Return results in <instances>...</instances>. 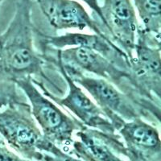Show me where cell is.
Listing matches in <instances>:
<instances>
[{
  "label": "cell",
  "mask_w": 161,
  "mask_h": 161,
  "mask_svg": "<svg viewBox=\"0 0 161 161\" xmlns=\"http://www.w3.org/2000/svg\"><path fill=\"white\" fill-rule=\"evenodd\" d=\"M31 0H19L8 28L0 33V109L19 98L15 81L24 77L45 80L54 92L63 93L46 73V61L34 45L36 28L31 20Z\"/></svg>",
  "instance_id": "cell-1"
},
{
  "label": "cell",
  "mask_w": 161,
  "mask_h": 161,
  "mask_svg": "<svg viewBox=\"0 0 161 161\" xmlns=\"http://www.w3.org/2000/svg\"><path fill=\"white\" fill-rule=\"evenodd\" d=\"M61 63L66 73L88 93L105 116L114 125L116 130H119L125 122L138 118H142L147 121L150 119L151 123L159 126V123L148 112L111 82L64 65L62 60Z\"/></svg>",
  "instance_id": "cell-2"
},
{
  "label": "cell",
  "mask_w": 161,
  "mask_h": 161,
  "mask_svg": "<svg viewBox=\"0 0 161 161\" xmlns=\"http://www.w3.org/2000/svg\"><path fill=\"white\" fill-rule=\"evenodd\" d=\"M42 55L46 62L51 63L57 69L60 75L67 85V92L64 96H57L53 93L43 82L31 78L40 90L53 102L72 114L85 126L106 133L114 134L115 127L105 116L93 99L80 86L74 82L63 68L61 60L57 50L42 48Z\"/></svg>",
  "instance_id": "cell-3"
},
{
  "label": "cell",
  "mask_w": 161,
  "mask_h": 161,
  "mask_svg": "<svg viewBox=\"0 0 161 161\" xmlns=\"http://www.w3.org/2000/svg\"><path fill=\"white\" fill-rule=\"evenodd\" d=\"M31 78L28 77L19 79L15 81V86L28 99L32 117L40 130L50 142H69L73 134L82 128L84 125L44 95Z\"/></svg>",
  "instance_id": "cell-4"
},
{
  "label": "cell",
  "mask_w": 161,
  "mask_h": 161,
  "mask_svg": "<svg viewBox=\"0 0 161 161\" xmlns=\"http://www.w3.org/2000/svg\"><path fill=\"white\" fill-rule=\"evenodd\" d=\"M130 84L142 98L160 106V41L139 27L130 65Z\"/></svg>",
  "instance_id": "cell-5"
},
{
  "label": "cell",
  "mask_w": 161,
  "mask_h": 161,
  "mask_svg": "<svg viewBox=\"0 0 161 161\" xmlns=\"http://www.w3.org/2000/svg\"><path fill=\"white\" fill-rule=\"evenodd\" d=\"M0 135L19 148L44 147L51 149L53 145L32 117L30 105L21 98L11 101L0 109Z\"/></svg>",
  "instance_id": "cell-6"
},
{
  "label": "cell",
  "mask_w": 161,
  "mask_h": 161,
  "mask_svg": "<svg viewBox=\"0 0 161 161\" xmlns=\"http://www.w3.org/2000/svg\"><path fill=\"white\" fill-rule=\"evenodd\" d=\"M57 52L64 65L108 80L135 101L141 99L130 84V73L101 53L84 47H70Z\"/></svg>",
  "instance_id": "cell-7"
},
{
  "label": "cell",
  "mask_w": 161,
  "mask_h": 161,
  "mask_svg": "<svg viewBox=\"0 0 161 161\" xmlns=\"http://www.w3.org/2000/svg\"><path fill=\"white\" fill-rule=\"evenodd\" d=\"M103 31L131 60L140 24L131 0H104Z\"/></svg>",
  "instance_id": "cell-8"
},
{
  "label": "cell",
  "mask_w": 161,
  "mask_h": 161,
  "mask_svg": "<svg viewBox=\"0 0 161 161\" xmlns=\"http://www.w3.org/2000/svg\"><path fill=\"white\" fill-rule=\"evenodd\" d=\"M36 36L40 38L42 48L61 50L70 47H84L101 53L116 65L130 73V57L106 36L93 32H67L60 36H48L36 29Z\"/></svg>",
  "instance_id": "cell-9"
},
{
  "label": "cell",
  "mask_w": 161,
  "mask_h": 161,
  "mask_svg": "<svg viewBox=\"0 0 161 161\" xmlns=\"http://www.w3.org/2000/svg\"><path fill=\"white\" fill-rule=\"evenodd\" d=\"M48 24L56 30L88 28L93 33L106 36L98 20L76 0H36Z\"/></svg>",
  "instance_id": "cell-10"
},
{
  "label": "cell",
  "mask_w": 161,
  "mask_h": 161,
  "mask_svg": "<svg viewBox=\"0 0 161 161\" xmlns=\"http://www.w3.org/2000/svg\"><path fill=\"white\" fill-rule=\"evenodd\" d=\"M156 125L142 118L125 122L118 130L126 140L144 148L159 146V133Z\"/></svg>",
  "instance_id": "cell-11"
},
{
  "label": "cell",
  "mask_w": 161,
  "mask_h": 161,
  "mask_svg": "<svg viewBox=\"0 0 161 161\" xmlns=\"http://www.w3.org/2000/svg\"><path fill=\"white\" fill-rule=\"evenodd\" d=\"M140 28L150 37L160 41L161 0H133Z\"/></svg>",
  "instance_id": "cell-12"
},
{
  "label": "cell",
  "mask_w": 161,
  "mask_h": 161,
  "mask_svg": "<svg viewBox=\"0 0 161 161\" xmlns=\"http://www.w3.org/2000/svg\"><path fill=\"white\" fill-rule=\"evenodd\" d=\"M80 1H82L83 3H85L86 5L88 6L89 8H91L94 15L97 16V19L98 20L99 24H100L101 26L103 27V15H102V11H101L100 4H99L98 3V0H80Z\"/></svg>",
  "instance_id": "cell-13"
}]
</instances>
